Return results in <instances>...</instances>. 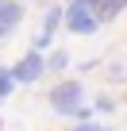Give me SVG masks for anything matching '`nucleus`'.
<instances>
[{"label": "nucleus", "mask_w": 127, "mask_h": 131, "mask_svg": "<svg viewBox=\"0 0 127 131\" xmlns=\"http://www.w3.org/2000/svg\"><path fill=\"white\" fill-rule=\"evenodd\" d=\"M46 100H50V108H54L58 116L77 119V112L85 108V85H81V81H58V85L46 93Z\"/></svg>", "instance_id": "obj_1"}, {"label": "nucleus", "mask_w": 127, "mask_h": 131, "mask_svg": "<svg viewBox=\"0 0 127 131\" xmlns=\"http://www.w3.org/2000/svg\"><path fill=\"white\" fill-rule=\"evenodd\" d=\"M93 4H96V0H70V8H66V27H70L73 35H93V31H100V23H96V16H93Z\"/></svg>", "instance_id": "obj_2"}, {"label": "nucleus", "mask_w": 127, "mask_h": 131, "mask_svg": "<svg viewBox=\"0 0 127 131\" xmlns=\"http://www.w3.org/2000/svg\"><path fill=\"white\" fill-rule=\"evenodd\" d=\"M42 73H46V54H42V50H27V54L12 66L16 85H31V81H39Z\"/></svg>", "instance_id": "obj_3"}, {"label": "nucleus", "mask_w": 127, "mask_h": 131, "mask_svg": "<svg viewBox=\"0 0 127 131\" xmlns=\"http://www.w3.org/2000/svg\"><path fill=\"white\" fill-rule=\"evenodd\" d=\"M19 23H23V4L19 0H4L0 4V39H8Z\"/></svg>", "instance_id": "obj_4"}, {"label": "nucleus", "mask_w": 127, "mask_h": 131, "mask_svg": "<svg viewBox=\"0 0 127 131\" xmlns=\"http://www.w3.org/2000/svg\"><path fill=\"white\" fill-rule=\"evenodd\" d=\"M123 8H127V0H96V4H93V16H96V23H112Z\"/></svg>", "instance_id": "obj_5"}, {"label": "nucleus", "mask_w": 127, "mask_h": 131, "mask_svg": "<svg viewBox=\"0 0 127 131\" xmlns=\"http://www.w3.org/2000/svg\"><path fill=\"white\" fill-rule=\"evenodd\" d=\"M70 66V54L66 50H54V54H46V70H54V73H62Z\"/></svg>", "instance_id": "obj_6"}, {"label": "nucleus", "mask_w": 127, "mask_h": 131, "mask_svg": "<svg viewBox=\"0 0 127 131\" xmlns=\"http://www.w3.org/2000/svg\"><path fill=\"white\" fill-rule=\"evenodd\" d=\"M12 89H16V77H12V70H4V66H0V100H4Z\"/></svg>", "instance_id": "obj_7"}, {"label": "nucleus", "mask_w": 127, "mask_h": 131, "mask_svg": "<svg viewBox=\"0 0 127 131\" xmlns=\"http://www.w3.org/2000/svg\"><path fill=\"white\" fill-rule=\"evenodd\" d=\"M73 131H112V127H108V123H96V119H77Z\"/></svg>", "instance_id": "obj_8"}, {"label": "nucleus", "mask_w": 127, "mask_h": 131, "mask_svg": "<svg viewBox=\"0 0 127 131\" xmlns=\"http://www.w3.org/2000/svg\"><path fill=\"white\" fill-rule=\"evenodd\" d=\"M96 112H116V100L112 96H96Z\"/></svg>", "instance_id": "obj_9"}, {"label": "nucleus", "mask_w": 127, "mask_h": 131, "mask_svg": "<svg viewBox=\"0 0 127 131\" xmlns=\"http://www.w3.org/2000/svg\"><path fill=\"white\" fill-rule=\"evenodd\" d=\"M0 131H4V123H0Z\"/></svg>", "instance_id": "obj_10"}, {"label": "nucleus", "mask_w": 127, "mask_h": 131, "mask_svg": "<svg viewBox=\"0 0 127 131\" xmlns=\"http://www.w3.org/2000/svg\"><path fill=\"white\" fill-rule=\"evenodd\" d=\"M0 4H4V0H0Z\"/></svg>", "instance_id": "obj_11"}]
</instances>
